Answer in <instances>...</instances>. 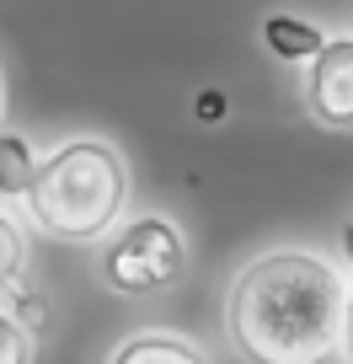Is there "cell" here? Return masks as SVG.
Returning <instances> with one entry per match:
<instances>
[{
	"label": "cell",
	"instance_id": "30bf717a",
	"mask_svg": "<svg viewBox=\"0 0 353 364\" xmlns=\"http://www.w3.org/2000/svg\"><path fill=\"white\" fill-rule=\"evenodd\" d=\"M337 353L353 364V284H342V327H337Z\"/></svg>",
	"mask_w": 353,
	"mask_h": 364
},
{
	"label": "cell",
	"instance_id": "9c48e42d",
	"mask_svg": "<svg viewBox=\"0 0 353 364\" xmlns=\"http://www.w3.org/2000/svg\"><path fill=\"white\" fill-rule=\"evenodd\" d=\"M33 359H38V332L0 295V364H33Z\"/></svg>",
	"mask_w": 353,
	"mask_h": 364
},
{
	"label": "cell",
	"instance_id": "277c9868",
	"mask_svg": "<svg viewBox=\"0 0 353 364\" xmlns=\"http://www.w3.org/2000/svg\"><path fill=\"white\" fill-rule=\"evenodd\" d=\"M305 113L321 129H353V38H321L305 70Z\"/></svg>",
	"mask_w": 353,
	"mask_h": 364
},
{
	"label": "cell",
	"instance_id": "7c38bea8",
	"mask_svg": "<svg viewBox=\"0 0 353 364\" xmlns=\"http://www.w3.org/2000/svg\"><path fill=\"white\" fill-rule=\"evenodd\" d=\"M0 118H6V70H0Z\"/></svg>",
	"mask_w": 353,
	"mask_h": 364
},
{
	"label": "cell",
	"instance_id": "5b68a950",
	"mask_svg": "<svg viewBox=\"0 0 353 364\" xmlns=\"http://www.w3.org/2000/svg\"><path fill=\"white\" fill-rule=\"evenodd\" d=\"M107 364H209L204 348L183 332H166V327H139L107 353Z\"/></svg>",
	"mask_w": 353,
	"mask_h": 364
},
{
	"label": "cell",
	"instance_id": "8fae6325",
	"mask_svg": "<svg viewBox=\"0 0 353 364\" xmlns=\"http://www.w3.org/2000/svg\"><path fill=\"white\" fill-rule=\"evenodd\" d=\"M225 113V102H219V97H198V118H219Z\"/></svg>",
	"mask_w": 353,
	"mask_h": 364
},
{
	"label": "cell",
	"instance_id": "3957f363",
	"mask_svg": "<svg viewBox=\"0 0 353 364\" xmlns=\"http://www.w3.org/2000/svg\"><path fill=\"white\" fill-rule=\"evenodd\" d=\"M102 284L118 295H150V289H171L188 273V241L166 215H134L118 220L102 236Z\"/></svg>",
	"mask_w": 353,
	"mask_h": 364
},
{
	"label": "cell",
	"instance_id": "6da1fadb",
	"mask_svg": "<svg viewBox=\"0 0 353 364\" xmlns=\"http://www.w3.org/2000/svg\"><path fill=\"white\" fill-rule=\"evenodd\" d=\"M342 279L305 247L251 257L225 295L230 348L246 364H327L342 327Z\"/></svg>",
	"mask_w": 353,
	"mask_h": 364
},
{
	"label": "cell",
	"instance_id": "ba28073f",
	"mask_svg": "<svg viewBox=\"0 0 353 364\" xmlns=\"http://www.w3.org/2000/svg\"><path fill=\"white\" fill-rule=\"evenodd\" d=\"M27 273V230L11 220V209H0V295L22 284Z\"/></svg>",
	"mask_w": 353,
	"mask_h": 364
},
{
	"label": "cell",
	"instance_id": "8992f818",
	"mask_svg": "<svg viewBox=\"0 0 353 364\" xmlns=\"http://www.w3.org/2000/svg\"><path fill=\"white\" fill-rule=\"evenodd\" d=\"M38 177V150L27 134L0 129V198H22Z\"/></svg>",
	"mask_w": 353,
	"mask_h": 364
},
{
	"label": "cell",
	"instance_id": "52a82bcc",
	"mask_svg": "<svg viewBox=\"0 0 353 364\" xmlns=\"http://www.w3.org/2000/svg\"><path fill=\"white\" fill-rule=\"evenodd\" d=\"M321 27H310V22H300V16H268L262 22V43L273 48L278 59H310L321 48Z\"/></svg>",
	"mask_w": 353,
	"mask_h": 364
},
{
	"label": "cell",
	"instance_id": "4fadbf2b",
	"mask_svg": "<svg viewBox=\"0 0 353 364\" xmlns=\"http://www.w3.org/2000/svg\"><path fill=\"white\" fill-rule=\"evenodd\" d=\"M348 252H353V230H348Z\"/></svg>",
	"mask_w": 353,
	"mask_h": 364
},
{
	"label": "cell",
	"instance_id": "7a4b0ae2",
	"mask_svg": "<svg viewBox=\"0 0 353 364\" xmlns=\"http://www.w3.org/2000/svg\"><path fill=\"white\" fill-rule=\"evenodd\" d=\"M22 198L43 236L97 247L129 209V161L113 139H65L48 156H38V177Z\"/></svg>",
	"mask_w": 353,
	"mask_h": 364
}]
</instances>
